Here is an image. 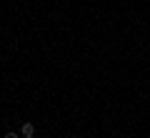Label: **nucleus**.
<instances>
[{
  "label": "nucleus",
  "mask_w": 150,
  "mask_h": 138,
  "mask_svg": "<svg viewBox=\"0 0 150 138\" xmlns=\"http://www.w3.org/2000/svg\"><path fill=\"white\" fill-rule=\"evenodd\" d=\"M20 136L23 138H33V136H35V126H33L30 121H25V123H23V128H20Z\"/></svg>",
  "instance_id": "1"
},
{
  "label": "nucleus",
  "mask_w": 150,
  "mask_h": 138,
  "mask_svg": "<svg viewBox=\"0 0 150 138\" xmlns=\"http://www.w3.org/2000/svg\"><path fill=\"white\" fill-rule=\"evenodd\" d=\"M5 138H18V133H15V131H8V133H5Z\"/></svg>",
  "instance_id": "2"
}]
</instances>
